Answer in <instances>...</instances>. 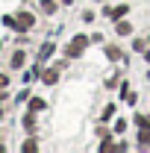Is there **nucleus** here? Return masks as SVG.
I'll list each match as a JSON object with an SVG mask.
<instances>
[{
	"mask_svg": "<svg viewBox=\"0 0 150 153\" xmlns=\"http://www.w3.org/2000/svg\"><path fill=\"white\" fill-rule=\"evenodd\" d=\"M138 144H141V147H150V127H144V130L138 133Z\"/></svg>",
	"mask_w": 150,
	"mask_h": 153,
	"instance_id": "6",
	"label": "nucleus"
},
{
	"mask_svg": "<svg viewBox=\"0 0 150 153\" xmlns=\"http://www.w3.org/2000/svg\"><path fill=\"white\" fill-rule=\"evenodd\" d=\"M127 12H130V6H118V9H112V12H109V18H112V21H121Z\"/></svg>",
	"mask_w": 150,
	"mask_h": 153,
	"instance_id": "5",
	"label": "nucleus"
},
{
	"mask_svg": "<svg viewBox=\"0 0 150 153\" xmlns=\"http://www.w3.org/2000/svg\"><path fill=\"white\" fill-rule=\"evenodd\" d=\"M56 3H59V0H41V9H44V12H53Z\"/></svg>",
	"mask_w": 150,
	"mask_h": 153,
	"instance_id": "9",
	"label": "nucleus"
},
{
	"mask_svg": "<svg viewBox=\"0 0 150 153\" xmlns=\"http://www.w3.org/2000/svg\"><path fill=\"white\" fill-rule=\"evenodd\" d=\"M18 65H24V53H15L12 56V68H18Z\"/></svg>",
	"mask_w": 150,
	"mask_h": 153,
	"instance_id": "13",
	"label": "nucleus"
},
{
	"mask_svg": "<svg viewBox=\"0 0 150 153\" xmlns=\"http://www.w3.org/2000/svg\"><path fill=\"white\" fill-rule=\"evenodd\" d=\"M50 53H53V44H50V41H47V44H44V47H41V59H47V56H50Z\"/></svg>",
	"mask_w": 150,
	"mask_h": 153,
	"instance_id": "12",
	"label": "nucleus"
},
{
	"mask_svg": "<svg viewBox=\"0 0 150 153\" xmlns=\"http://www.w3.org/2000/svg\"><path fill=\"white\" fill-rule=\"evenodd\" d=\"M38 109H44V100L33 97V100H30V112H38Z\"/></svg>",
	"mask_w": 150,
	"mask_h": 153,
	"instance_id": "8",
	"label": "nucleus"
},
{
	"mask_svg": "<svg viewBox=\"0 0 150 153\" xmlns=\"http://www.w3.org/2000/svg\"><path fill=\"white\" fill-rule=\"evenodd\" d=\"M0 118H3V115H0Z\"/></svg>",
	"mask_w": 150,
	"mask_h": 153,
	"instance_id": "16",
	"label": "nucleus"
},
{
	"mask_svg": "<svg viewBox=\"0 0 150 153\" xmlns=\"http://www.w3.org/2000/svg\"><path fill=\"white\" fill-rule=\"evenodd\" d=\"M21 150H27V153H30V150H38V141H36V138H27V141L21 144Z\"/></svg>",
	"mask_w": 150,
	"mask_h": 153,
	"instance_id": "7",
	"label": "nucleus"
},
{
	"mask_svg": "<svg viewBox=\"0 0 150 153\" xmlns=\"http://www.w3.org/2000/svg\"><path fill=\"white\" fill-rule=\"evenodd\" d=\"M85 44H88V38H85V36H74V41L65 47V56H79V53L85 50Z\"/></svg>",
	"mask_w": 150,
	"mask_h": 153,
	"instance_id": "2",
	"label": "nucleus"
},
{
	"mask_svg": "<svg viewBox=\"0 0 150 153\" xmlns=\"http://www.w3.org/2000/svg\"><path fill=\"white\" fill-rule=\"evenodd\" d=\"M62 68H65V65H53V68H50V71H44V74H41V79H44V82H47V85H53V82H56L59 79V71H62Z\"/></svg>",
	"mask_w": 150,
	"mask_h": 153,
	"instance_id": "3",
	"label": "nucleus"
},
{
	"mask_svg": "<svg viewBox=\"0 0 150 153\" xmlns=\"http://www.w3.org/2000/svg\"><path fill=\"white\" fill-rule=\"evenodd\" d=\"M33 24H36V18H33L30 12H18V15L12 18V24H9V27H12V30H30Z\"/></svg>",
	"mask_w": 150,
	"mask_h": 153,
	"instance_id": "1",
	"label": "nucleus"
},
{
	"mask_svg": "<svg viewBox=\"0 0 150 153\" xmlns=\"http://www.w3.org/2000/svg\"><path fill=\"white\" fill-rule=\"evenodd\" d=\"M6 82H9V79H6V76L0 74V88H6Z\"/></svg>",
	"mask_w": 150,
	"mask_h": 153,
	"instance_id": "14",
	"label": "nucleus"
},
{
	"mask_svg": "<svg viewBox=\"0 0 150 153\" xmlns=\"http://www.w3.org/2000/svg\"><path fill=\"white\" fill-rule=\"evenodd\" d=\"M115 30H118V36H130V33H132V24H130V21H118Z\"/></svg>",
	"mask_w": 150,
	"mask_h": 153,
	"instance_id": "4",
	"label": "nucleus"
},
{
	"mask_svg": "<svg viewBox=\"0 0 150 153\" xmlns=\"http://www.w3.org/2000/svg\"><path fill=\"white\" fill-rule=\"evenodd\" d=\"M24 127L33 133V130H36V118H33V115H27V118H24Z\"/></svg>",
	"mask_w": 150,
	"mask_h": 153,
	"instance_id": "10",
	"label": "nucleus"
},
{
	"mask_svg": "<svg viewBox=\"0 0 150 153\" xmlns=\"http://www.w3.org/2000/svg\"><path fill=\"white\" fill-rule=\"evenodd\" d=\"M59 3H62V6H71V3H74V0H59Z\"/></svg>",
	"mask_w": 150,
	"mask_h": 153,
	"instance_id": "15",
	"label": "nucleus"
},
{
	"mask_svg": "<svg viewBox=\"0 0 150 153\" xmlns=\"http://www.w3.org/2000/svg\"><path fill=\"white\" fill-rule=\"evenodd\" d=\"M106 56L109 59H121V50H118V47H106Z\"/></svg>",
	"mask_w": 150,
	"mask_h": 153,
	"instance_id": "11",
	"label": "nucleus"
}]
</instances>
